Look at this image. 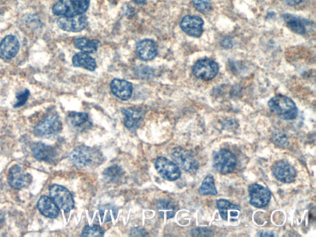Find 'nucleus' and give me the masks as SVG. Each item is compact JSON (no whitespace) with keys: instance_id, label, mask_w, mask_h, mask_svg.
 Listing matches in <instances>:
<instances>
[{"instance_id":"1","label":"nucleus","mask_w":316,"mask_h":237,"mask_svg":"<svg viewBox=\"0 0 316 237\" xmlns=\"http://www.w3.org/2000/svg\"><path fill=\"white\" fill-rule=\"evenodd\" d=\"M69 158L73 165L78 168H94L100 165L104 160L100 151L85 145L74 148Z\"/></svg>"},{"instance_id":"2","label":"nucleus","mask_w":316,"mask_h":237,"mask_svg":"<svg viewBox=\"0 0 316 237\" xmlns=\"http://www.w3.org/2000/svg\"><path fill=\"white\" fill-rule=\"evenodd\" d=\"M271 111L281 119L293 120L298 115V108L292 99L287 96L278 95L273 97L268 102Z\"/></svg>"},{"instance_id":"3","label":"nucleus","mask_w":316,"mask_h":237,"mask_svg":"<svg viewBox=\"0 0 316 237\" xmlns=\"http://www.w3.org/2000/svg\"><path fill=\"white\" fill-rule=\"evenodd\" d=\"M237 165L236 156L227 149H221L214 155L213 167L218 173L223 174L232 173Z\"/></svg>"},{"instance_id":"4","label":"nucleus","mask_w":316,"mask_h":237,"mask_svg":"<svg viewBox=\"0 0 316 237\" xmlns=\"http://www.w3.org/2000/svg\"><path fill=\"white\" fill-rule=\"evenodd\" d=\"M49 194L54 203L61 210L68 213L74 208L73 196L65 187L59 185H52L49 187Z\"/></svg>"},{"instance_id":"5","label":"nucleus","mask_w":316,"mask_h":237,"mask_svg":"<svg viewBox=\"0 0 316 237\" xmlns=\"http://www.w3.org/2000/svg\"><path fill=\"white\" fill-rule=\"evenodd\" d=\"M62 126L60 118L56 114H51L37 124L35 127L34 133L39 137L49 138L59 134Z\"/></svg>"},{"instance_id":"6","label":"nucleus","mask_w":316,"mask_h":237,"mask_svg":"<svg viewBox=\"0 0 316 237\" xmlns=\"http://www.w3.org/2000/svg\"><path fill=\"white\" fill-rule=\"evenodd\" d=\"M219 66L217 62L210 59L199 60L193 67V74L196 78L210 81L217 76Z\"/></svg>"},{"instance_id":"7","label":"nucleus","mask_w":316,"mask_h":237,"mask_svg":"<svg viewBox=\"0 0 316 237\" xmlns=\"http://www.w3.org/2000/svg\"><path fill=\"white\" fill-rule=\"evenodd\" d=\"M7 181L12 188L21 190L27 188L31 184L32 177L22 167L14 164L9 170Z\"/></svg>"},{"instance_id":"8","label":"nucleus","mask_w":316,"mask_h":237,"mask_svg":"<svg viewBox=\"0 0 316 237\" xmlns=\"http://www.w3.org/2000/svg\"><path fill=\"white\" fill-rule=\"evenodd\" d=\"M171 156L178 166L184 171L195 173L199 168L198 161L190 152L183 148H177L171 152Z\"/></svg>"},{"instance_id":"9","label":"nucleus","mask_w":316,"mask_h":237,"mask_svg":"<svg viewBox=\"0 0 316 237\" xmlns=\"http://www.w3.org/2000/svg\"><path fill=\"white\" fill-rule=\"evenodd\" d=\"M250 197V204L258 208L268 205L271 198L270 190L258 184L250 185L248 187Z\"/></svg>"},{"instance_id":"10","label":"nucleus","mask_w":316,"mask_h":237,"mask_svg":"<svg viewBox=\"0 0 316 237\" xmlns=\"http://www.w3.org/2000/svg\"><path fill=\"white\" fill-rule=\"evenodd\" d=\"M155 167L159 175L167 181H176L181 176V171L178 166L164 157L158 158Z\"/></svg>"},{"instance_id":"11","label":"nucleus","mask_w":316,"mask_h":237,"mask_svg":"<svg viewBox=\"0 0 316 237\" xmlns=\"http://www.w3.org/2000/svg\"><path fill=\"white\" fill-rule=\"evenodd\" d=\"M59 28L63 31L79 32L83 31L87 26V17L84 14L73 16H61L57 21Z\"/></svg>"},{"instance_id":"12","label":"nucleus","mask_w":316,"mask_h":237,"mask_svg":"<svg viewBox=\"0 0 316 237\" xmlns=\"http://www.w3.org/2000/svg\"><path fill=\"white\" fill-rule=\"evenodd\" d=\"M273 175L283 183H292L297 178V171L288 162L280 160L276 162L272 168Z\"/></svg>"},{"instance_id":"13","label":"nucleus","mask_w":316,"mask_h":237,"mask_svg":"<svg viewBox=\"0 0 316 237\" xmlns=\"http://www.w3.org/2000/svg\"><path fill=\"white\" fill-rule=\"evenodd\" d=\"M204 21L200 17L188 15L181 22V29L188 36L198 38L203 32Z\"/></svg>"},{"instance_id":"14","label":"nucleus","mask_w":316,"mask_h":237,"mask_svg":"<svg viewBox=\"0 0 316 237\" xmlns=\"http://www.w3.org/2000/svg\"><path fill=\"white\" fill-rule=\"evenodd\" d=\"M20 45L18 40L13 36L4 37L0 44V58L11 59L18 53Z\"/></svg>"},{"instance_id":"15","label":"nucleus","mask_w":316,"mask_h":237,"mask_svg":"<svg viewBox=\"0 0 316 237\" xmlns=\"http://www.w3.org/2000/svg\"><path fill=\"white\" fill-rule=\"evenodd\" d=\"M67 123L77 131L83 132L91 126L89 114L86 113L71 112L66 118Z\"/></svg>"},{"instance_id":"16","label":"nucleus","mask_w":316,"mask_h":237,"mask_svg":"<svg viewBox=\"0 0 316 237\" xmlns=\"http://www.w3.org/2000/svg\"><path fill=\"white\" fill-rule=\"evenodd\" d=\"M32 151L35 158L38 160L51 163L56 158L57 153L53 146L42 142L35 143L32 146Z\"/></svg>"},{"instance_id":"17","label":"nucleus","mask_w":316,"mask_h":237,"mask_svg":"<svg viewBox=\"0 0 316 237\" xmlns=\"http://www.w3.org/2000/svg\"><path fill=\"white\" fill-rule=\"evenodd\" d=\"M136 51L141 59L150 61L157 55L158 47L152 40L145 39L138 42Z\"/></svg>"},{"instance_id":"18","label":"nucleus","mask_w":316,"mask_h":237,"mask_svg":"<svg viewBox=\"0 0 316 237\" xmlns=\"http://www.w3.org/2000/svg\"><path fill=\"white\" fill-rule=\"evenodd\" d=\"M111 92L122 100H128L133 92V85L125 80L114 79L111 83Z\"/></svg>"},{"instance_id":"19","label":"nucleus","mask_w":316,"mask_h":237,"mask_svg":"<svg viewBox=\"0 0 316 237\" xmlns=\"http://www.w3.org/2000/svg\"><path fill=\"white\" fill-rule=\"evenodd\" d=\"M122 112L124 116V124L130 130L137 128L145 115V112L140 109H123Z\"/></svg>"},{"instance_id":"20","label":"nucleus","mask_w":316,"mask_h":237,"mask_svg":"<svg viewBox=\"0 0 316 237\" xmlns=\"http://www.w3.org/2000/svg\"><path fill=\"white\" fill-rule=\"evenodd\" d=\"M37 206L40 212L44 216L49 218H56L58 216L59 209L56 204L50 198L47 196H42L40 198Z\"/></svg>"},{"instance_id":"21","label":"nucleus","mask_w":316,"mask_h":237,"mask_svg":"<svg viewBox=\"0 0 316 237\" xmlns=\"http://www.w3.org/2000/svg\"><path fill=\"white\" fill-rule=\"evenodd\" d=\"M73 64L74 67H82L90 71H93L96 67V62L89 54L81 52L73 56Z\"/></svg>"},{"instance_id":"22","label":"nucleus","mask_w":316,"mask_h":237,"mask_svg":"<svg viewBox=\"0 0 316 237\" xmlns=\"http://www.w3.org/2000/svg\"><path fill=\"white\" fill-rule=\"evenodd\" d=\"M285 24L291 31L299 35L304 34L306 32V27L304 22L300 17L290 14L283 15Z\"/></svg>"},{"instance_id":"23","label":"nucleus","mask_w":316,"mask_h":237,"mask_svg":"<svg viewBox=\"0 0 316 237\" xmlns=\"http://www.w3.org/2000/svg\"><path fill=\"white\" fill-rule=\"evenodd\" d=\"M100 42L97 40L90 41L86 38H78L74 42V47L84 53H94L98 50Z\"/></svg>"},{"instance_id":"24","label":"nucleus","mask_w":316,"mask_h":237,"mask_svg":"<svg viewBox=\"0 0 316 237\" xmlns=\"http://www.w3.org/2000/svg\"><path fill=\"white\" fill-rule=\"evenodd\" d=\"M53 12L56 16H73L77 15L74 11L71 0H59L54 5Z\"/></svg>"},{"instance_id":"25","label":"nucleus","mask_w":316,"mask_h":237,"mask_svg":"<svg viewBox=\"0 0 316 237\" xmlns=\"http://www.w3.org/2000/svg\"><path fill=\"white\" fill-rule=\"evenodd\" d=\"M124 175L123 169L118 165H113L107 168L103 171V176L105 181L112 183L120 181Z\"/></svg>"},{"instance_id":"26","label":"nucleus","mask_w":316,"mask_h":237,"mask_svg":"<svg viewBox=\"0 0 316 237\" xmlns=\"http://www.w3.org/2000/svg\"><path fill=\"white\" fill-rule=\"evenodd\" d=\"M198 192L201 195H208V194L216 195L218 194V192L216 188L215 180L211 174H208L204 179Z\"/></svg>"},{"instance_id":"27","label":"nucleus","mask_w":316,"mask_h":237,"mask_svg":"<svg viewBox=\"0 0 316 237\" xmlns=\"http://www.w3.org/2000/svg\"><path fill=\"white\" fill-rule=\"evenodd\" d=\"M157 208L160 214H166L167 218H172L175 216V204L169 199H161L157 203Z\"/></svg>"},{"instance_id":"28","label":"nucleus","mask_w":316,"mask_h":237,"mask_svg":"<svg viewBox=\"0 0 316 237\" xmlns=\"http://www.w3.org/2000/svg\"><path fill=\"white\" fill-rule=\"evenodd\" d=\"M217 206L221 218L225 221H227L228 219V210H230V209L240 210V207L231 203L230 201L225 199H219L217 201Z\"/></svg>"},{"instance_id":"29","label":"nucleus","mask_w":316,"mask_h":237,"mask_svg":"<svg viewBox=\"0 0 316 237\" xmlns=\"http://www.w3.org/2000/svg\"><path fill=\"white\" fill-rule=\"evenodd\" d=\"M81 236L82 237H102L104 236V231L99 226H87L82 231Z\"/></svg>"},{"instance_id":"30","label":"nucleus","mask_w":316,"mask_h":237,"mask_svg":"<svg viewBox=\"0 0 316 237\" xmlns=\"http://www.w3.org/2000/svg\"><path fill=\"white\" fill-rule=\"evenodd\" d=\"M76 14H84L88 9L90 0H71Z\"/></svg>"},{"instance_id":"31","label":"nucleus","mask_w":316,"mask_h":237,"mask_svg":"<svg viewBox=\"0 0 316 237\" xmlns=\"http://www.w3.org/2000/svg\"><path fill=\"white\" fill-rule=\"evenodd\" d=\"M192 2L195 8L201 13H206L210 11L211 0H192Z\"/></svg>"},{"instance_id":"32","label":"nucleus","mask_w":316,"mask_h":237,"mask_svg":"<svg viewBox=\"0 0 316 237\" xmlns=\"http://www.w3.org/2000/svg\"><path fill=\"white\" fill-rule=\"evenodd\" d=\"M30 96V92L29 90L26 89L25 91L20 92L16 95L17 102L14 104V108H19L26 104L27 99Z\"/></svg>"},{"instance_id":"33","label":"nucleus","mask_w":316,"mask_h":237,"mask_svg":"<svg viewBox=\"0 0 316 237\" xmlns=\"http://www.w3.org/2000/svg\"><path fill=\"white\" fill-rule=\"evenodd\" d=\"M273 139L276 144H279L281 146H287L288 144V139L285 135L283 134H275Z\"/></svg>"},{"instance_id":"34","label":"nucleus","mask_w":316,"mask_h":237,"mask_svg":"<svg viewBox=\"0 0 316 237\" xmlns=\"http://www.w3.org/2000/svg\"><path fill=\"white\" fill-rule=\"evenodd\" d=\"M138 75L143 78H150L153 76L154 72L150 67H143L138 69Z\"/></svg>"},{"instance_id":"35","label":"nucleus","mask_w":316,"mask_h":237,"mask_svg":"<svg viewBox=\"0 0 316 237\" xmlns=\"http://www.w3.org/2000/svg\"><path fill=\"white\" fill-rule=\"evenodd\" d=\"M211 231L210 229H206V228H200V229H194L193 231V236H204L203 233H205L207 234L208 236H210V233Z\"/></svg>"},{"instance_id":"36","label":"nucleus","mask_w":316,"mask_h":237,"mask_svg":"<svg viewBox=\"0 0 316 237\" xmlns=\"http://www.w3.org/2000/svg\"><path fill=\"white\" fill-rule=\"evenodd\" d=\"M132 236H144L146 235V231L143 229L134 228L132 230Z\"/></svg>"},{"instance_id":"37","label":"nucleus","mask_w":316,"mask_h":237,"mask_svg":"<svg viewBox=\"0 0 316 237\" xmlns=\"http://www.w3.org/2000/svg\"><path fill=\"white\" fill-rule=\"evenodd\" d=\"M285 1L290 6H295V5L300 4L303 1V0H285Z\"/></svg>"},{"instance_id":"38","label":"nucleus","mask_w":316,"mask_h":237,"mask_svg":"<svg viewBox=\"0 0 316 237\" xmlns=\"http://www.w3.org/2000/svg\"><path fill=\"white\" fill-rule=\"evenodd\" d=\"M223 44V45H222V46H223L224 47H226V48H227V44H228L227 45L228 47H229V46H231V42L230 40H228V39H226L224 40Z\"/></svg>"},{"instance_id":"39","label":"nucleus","mask_w":316,"mask_h":237,"mask_svg":"<svg viewBox=\"0 0 316 237\" xmlns=\"http://www.w3.org/2000/svg\"><path fill=\"white\" fill-rule=\"evenodd\" d=\"M270 233H266V232H265V233H261L260 235H259L260 236H263V237H272V236H274L272 234H269Z\"/></svg>"},{"instance_id":"40","label":"nucleus","mask_w":316,"mask_h":237,"mask_svg":"<svg viewBox=\"0 0 316 237\" xmlns=\"http://www.w3.org/2000/svg\"><path fill=\"white\" fill-rule=\"evenodd\" d=\"M136 4H142L145 3L146 0H133Z\"/></svg>"},{"instance_id":"41","label":"nucleus","mask_w":316,"mask_h":237,"mask_svg":"<svg viewBox=\"0 0 316 237\" xmlns=\"http://www.w3.org/2000/svg\"><path fill=\"white\" fill-rule=\"evenodd\" d=\"M4 217L2 216V214H0V226H1V224L4 223Z\"/></svg>"}]
</instances>
